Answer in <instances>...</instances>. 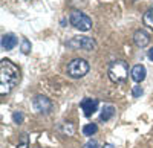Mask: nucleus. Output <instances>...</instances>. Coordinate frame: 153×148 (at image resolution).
<instances>
[{
	"label": "nucleus",
	"mask_w": 153,
	"mask_h": 148,
	"mask_svg": "<svg viewBox=\"0 0 153 148\" xmlns=\"http://www.w3.org/2000/svg\"><path fill=\"white\" fill-rule=\"evenodd\" d=\"M98 131V127L95 124H87L83 127V133L86 134V136H92V134H95Z\"/></svg>",
	"instance_id": "nucleus-13"
},
{
	"label": "nucleus",
	"mask_w": 153,
	"mask_h": 148,
	"mask_svg": "<svg viewBox=\"0 0 153 148\" xmlns=\"http://www.w3.org/2000/svg\"><path fill=\"white\" fill-rule=\"evenodd\" d=\"M71 24L75 28V29H80V31H89L92 28V20L89 15L83 14V12H78V11H75L71 14Z\"/></svg>",
	"instance_id": "nucleus-4"
},
{
	"label": "nucleus",
	"mask_w": 153,
	"mask_h": 148,
	"mask_svg": "<svg viewBox=\"0 0 153 148\" xmlns=\"http://www.w3.org/2000/svg\"><path fill=\"white\" fill-rule=\"evenodd\" d=\"M20 81V70L19 67L9 60L0 61V93L6 95L16 87Z\"/></svg>",
	"instance_id": "nucleus-1"
},
{
	"label": "nucleus",
	"mask_w": 153,
	"mask_h": 148,
	"mask_svg": "<svg viewBox=\"0 0 153 148\" xmlns=\"http://www.w3.org/2000/svg\"><path fill=\"white\" fill-rule=\"evenodd\" d=\"M147 55H149V58L153 61V47H150V49H149V54H147Z\"/></svg>",
	"instance_id": "nucleus-19"
},
{
	"label": "nucleus",
	"mask_w": 153,
	"mask_h": 148,
	"mask_svg": "<svg viewBox=\"0 0 153 148\" xmlns=\"http://www.w3.org/2000/svg\"><path fill=\"white\" fill-rule=\"evenodd\" d=\"M141 95H143V89L139 87V85H135V87L132 89V96L133 98H139Z\"/></svg>",
	"instance_id": "nucleus-15"
},
{
	"label": "nucleus",
	"mask_w": 153,
	"mask_h": 148,
	"mask_svg": "<svg viewBox=\"0 0 153 148\" xmlns=\"http://www.w3.org/2000/svg\"><path fill=\"white\" fill-rule=\"evenodd\" d=\"M12 119H14L16 124H22V122H23V115L20 112H16L14 115H12Z\"/></svg>",
	"instance_id": "nucleus-16"
},
{
	"label": "nucleus",
	"mask_w": 153,
	"mask_h": 148,
	"mask_svg": "<svg viewBox=\"0 0 153 148\" xmlns=\"http://www.w3.org/2000/svg\"><path fill=\"white\" fill-rule=\"evenodd\" d=\"M34 108L38 113H49L51 108H52V102H51V99H48L46 96L38 95L34 99Z\"/></svg>",
	"instance_id": "nucleus-6"
},
{
	"label": "nucleus",
	"mask_w": 153,
	"mask_h": 148,
	"mask_svg": "<svg viewBox=\"0 0 153 148\" xmlns=\"http://www.w3.org/2000/svg\"><path fill=\"white\" fill-rule=\"evenodd\" d=\"M17 43H19L17 37L12 35V34H5L2 37V47L5 49V51H11V49H14L17 46Z\"/></svg>",
	"instance_id": "nucleus-9"
},
{
	"label": "nucleus",
	"mask_w": 153,
	"mask_h": 148,
	"mask_svg": "<svg viewBox=\"0 0 153 148\" xmlns=\"http://www.w3.org/2000/svg\"><path fill=\"white\" fill-rule=\"evenodd\" d=\"M17 148H29V145H28V142H26V141H25V142H23V144H20Z\"/></svg>",
	"instance_id": "nucleus-18"
},
{
	"label": "nucleus",
	"mask_w": 153,
	"mask_h": 148,
	"mask_svg": "<svg viewBox=\"0 0 153 148\" xmlns=\"http://www.w3.org/2000/svg\"><path fill=\"white\" fill-rule=\"evenodd\" d=\"M29 51H31V43L25 38V40L22 41V52H23V54H29Z\"/></svg>",
	"instance_id": "nucleus-14"
},
{
	"label": "nucleus",
	"mask_w": 153,
	"mask_h": 148,
	"mask_svg": "<svg viewBox=\"0 0 153 148\" xmlns=\"http://www.w3.org/2000/svg\"><path fill=\"white\" fill-rule=\"evenodd\" d=\"M68 46L71 49H84V51H92L95 49L97 43L89 38V37H74L71 41H68Z\"/></svg>",
	"instance_id": "nucleus-5"
},
{
	"label": "nucleus",
	"mask_w": 153,
	"mask_h": 148,
	"mask_svg": "<svg viewBox=\"0 0 153 148\" xmlns=\"http://www.w3.org/2000/svg\"><path fill=\"white\" fill-rule=\"evenodd\" d=\"M83 148H100L98 147V144H97V141H94V139H91V141H87L86 144H84V147Z\"/></svg>",
	"instance_id": "nucleus-17"
},
{
	"label": "nucleus",
	"mask_w": 153,
	"mask_h": 148,
	"mask_svg": "<svg viewBox=\"0 0 153 148\" xmlns=\"http://www.w3.org/2000/svg\"><path fill=\"white\" fill-rule=\"evenodd\" d=\"M66 72L71 78H83L86 73L89 72V63L83 58H75L72 60L71 63L66 67Z\"/></svg>",
	"instance_id": "nucleus-3"
},
{
	"label": "nucleus",
	"mask_w": 153,
	"mask_h": 148,
	"mask_svg": "<svg viewBox=\"0 0 153 148\" xmlns=\"http://www.w3.org/2000/svg\"><path fill=\"white\" fill-rule=\"evenodd\" d=\"M143 20H144V24H146V26H149V28L153 31V8H150V9L146 11V14H144Z\"/></svg>",
	"instance_id": "nucleus-12"
},
{
	"label": "nucleus",
	"mask_w": 153,
	"mask_h": 148,
	"mask_svg": "<svg viewBox=\"0 0 153 148\" xmlns=\"http://www.w3.org/2000/svg\"><path fill=\"white\" fill-rule=\"evenodd\" d=\"M98 108V99L95 98H84L81 101V110L84 112L86 116H92Z\"/></svg>",
	"instance_id": "nucleus-7"
},
{
	"label": "nucleus",
	"mask_w": 153,
	"mask_h": 148,
	"mask_svg": "<svg viewBox=\"0 0 153 148\" xmlns=\"http://www.w3.org/2000/svg\"><path fill=\"white\" fill-rule=\"evenodd\" d=\"M133 43H135L138 47H146V46L150 43V35H149V32H146L144 29H138V31L133 34Z\"/></svg>",
	"instance_id": "nucleus-8"
},
{
	"label": "nucleus",
	"mask_w": 153,
	"mask_h": 148,
	"mask_svg": "<svg viewBox=\"0 0 153 148\" xmlns=\"http://www.w3.org/2000/svg\"><path fill=\"white\" fill-rule=\"evenodd\" d=\"M130 75H132L133 81H136V82H141V81H144V80H146L147 70H146V67H144L143 64H136V66L132 69Z\"/></svg>",
	"instance_id": "nucleus-10"
},
{
	"label": "nucleus",
	"mask_w": 153,
	"mask_h": 148,
	"mask_svg": "<svg viewBox=\"0 0 153 148\" xmlns=\"http://www.w3.org/2000/svg\"><path fill=\"white\" fill-rule=\"evenodd\" d=\"M103 148H115V147H113L112 144H104V147H103Z\"/></svg>",
	"instance_id": "nucleus-20"
},
{
	"label": "nucleus",
	"mask_w": 153,
	"mask_h": 148,
	"mask_svg": "<svg viewBox=\"0 0 153 148\" xmlns=\"http://www.w3.org/2000/svg\"><path fill=\"white\" fill-rule=\"evenodd\" d=\"M107 75H109L110 81H113V82H123L127 78V75H129V66L123 60L112 61L109 66V70H107Z\"/></svg>",
	"instance_id": "nucleus-2"
},
{
	"label": "nucleus",
	"mask_w": 153,
	"mask_h": 148,
	"mask_svg": "<svg viewBox=\"0 0 153 148\" xmlns=\"http://www.w3.org/2000/svg\"><path fill=\"white\" fill-rule=\"evenodd\" d=\"M113 115H115V108H113V105H104L103 110H101L100 119H101V121H109Z\"/></svg>",
	"instance_id": "nucleus-11"
}]
</instances>
